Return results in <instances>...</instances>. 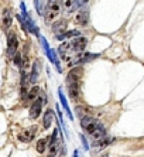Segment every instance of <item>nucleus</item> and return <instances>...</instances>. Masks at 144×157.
<instances>
[{"mask_svg":"<svg viewBox=\"0 0 144 157\" xmlns=\"http://www.w3.org/2000/svg\"><path fill=\"white\" fill-rule=\"evenodd\" d=\"M81 77H82V70H78V68H75V70L69 71L68 77H66V81H68V84H79V79Z\"/></svg>","mask_w":144,"mask_h":157,"instance_id":"9","label":"nucleus"},{"mask_svg":"<svg viewBox=\"0 0 144 157\" xmlns=\"http://www.w3.org/2000/svg\"><path fill=\"white\" fill-rule=\"evenodd\" d=\"M52 121H54V112H52V109H48L44 113V117H43V128L48 129L51 126V123H52Z\"/></svg>","mask_w":144,"mask_h":157,"instance_id":"12","label":"nucleus"},{"mask_svg":"<svg viewBox=\"0 0 144 157\" xmlns=\"http://www.w3.org/2000/svg\"><path fill=\"white\" fill-rule=\"evenodd\" d=\"M58 95H59V101H61L62 106H64V108H65V110H66V113H68L69 119H72V113H71V110H69V106H68V102H66V99H65L64 94H62V89H59V91H58Z\"/></svg>","mask_w":144,"mask_h":157,"instance_id":"17","label":"nucleus"},{"mask_svg":"<svg viewBox=\"0 0 144 157\" xmlns=\"http://www.w3.org/2000/svg\"><path fill=\"white\" fill-rule=\"evenodd\" d=\"M50 157H52V156H50Z\"/></svg>","mask_w":144,"mask_h":157,"instance_id":"25","label":"nucleus"},{"mask_svg":"<svg viewBox=\"0 0 144 157\" xmlns=\"http://www.w3.org/2000/svg\"><path fill=\"white\" fill-rule=\"evenodd\" d=\"M102 157H109V156H108V154H103V156H102Z\"/></svg>","mask_w":144,"mask_h":157,"instance_id":"24","label":"nucleus"},{"mask_svg":"<svg viewBox=\"0 0 144 157\" xmlns=\"http://www.w3.org/2000/svg\"><path fill=\"white\" fill-rule=\"evenodd\" d=\"M17 48H18V38L13 31L7 34V55L10 58H13L17 54Z\"/></svg>","mask_w":144,"mask_h":157,"instance_id":"2","label":"nucleus"},{"mask_svg":"<svg viewBox=\"0 0 144 157\" xmlns=\"http://www.w3.org/2000/svg\"><path fill=\"white\" fill-rule=\"evenodd\" d=\"M66 24H68L66 20H59V21L55 23L52 29H54L55 33H61L62 31V34H64V33H66Z\"/></svg>","mask_w":144,"mask_h":157,"instance_id":"13","label":"nucleus"},{"mask_svg":"<svg viewBox=\"0 0 144 157\" xmlns=\"http://www.w3.org/2000/svg\"><path fill=\"white\" fill-rule=\"evenodd\" d=\"M13 23V14H11L10 9H4L3 13H2V26L4 29H9Z\"/></svg>","mask_w":144,"mask_h":157,"instance_id":"11","label":"nucleus"},{"mask_svg":"<svg viewBox=\"0 0 144 157\" xmlns=\"http://www.w3.org/2000/svg\"><path fill=\"white\" fill-rule=\"evenodd\" d=\"M38 94H40V86H37V85H34V86L31 88L28 91V94L25 95V98L30 99V101H34V99L38 98Z\"/></svg>","mask_w":144,"mask_h":157,"instance_id":"16","label":"nucleus"},{"mask_svg":"<svg viewBox=\"0 0 144 157\" xmlns=\"http://www.w3.org/2000/svg\"><path fill=\"white\" fill-rule=\"evenodd\" d=\"M68 94L72 101H78L81 98V86L79 84H69L68 85Z\"/></svg>","mask_w":144,"mask_h":157,"instance_id":"10","label":"nucleus"},{"mask_svg":"<svg viewBox=\"0 0 144 157\" xmlns=\"http://www.w3.org/2000/svg\"><path fill=\"white\" fill-rule=\"evenodd\" d=\"M58 52H59V55H61V58L62 59H71L72 58V55L75 54L74 52V50L71 48V44H69V41L68 43H62L59 47H58Z\"/></svg>","mask_w":144,"mask_h":157,"instance_id":"7","label":"nucleus"},{"mask_svg":"<svg viewBox=\"0 0 144 157\" xmlns=\"http://www.w3.org/2000/svg\"><path fill=\"white\" fill-rule=\"evenodd\" d=\"M81 126H82V128L86 130L88 135H90V133H93V132L96 130L99 126H100V123H99L96 119H93V117L83 116L82 119H81Z\"/></svg>","mask_w":144,"mask_h":157,"instance_id":"3","label":"nucleus"},{"mask_svg":"<svg viewBox=\"0 0 144 157\" xmlns=\"http://www.w3.org/2000/svg\"><path fill=\"white\" fill-rule=\"evenodd\" d=\"M51 154H54L58 150V129H55L54 133H52V137H51Z\"/></svg>","mask_w":144,"mask_h":157,"instance_id":"15","label":"nucleus"},{"mask_svg":"<svg viewBox=\"0 0 144 157\" xmlns=\"http://www.w3.org/2000/svg\"><path fill=\"white\" fill-rule=\"evenodd\" d=\"M69 44H71V48L74 50V52H75V54H79V52H82L83 50H85V47H86V44H88V40L85 37H76V38H74L72 41H69Z\"/></svg>","mask_w":144,"mask_h":157,"instance_id":"5","label":"nucleus"},{"mask_svg":"<svg viewBox=\"0 0 144 157\" xmlns=\"http://www.w3.org/2000/svg\"><path fill=\"white\" fill-rule=\"evenodd\" d=\"M86 4L85 2H65V6L68 7V11H72V10H76L79 9V6H83Z\"/></svg>","mask_w":144,"mask_h":157,"instance_id":"19","label":"nucleus"},{"mask_svg":"<svg viewBox=\"0 0 144 157\" xmlns=\"http://www.w3.org/2000/svg\"><path fill=\"white\" fill-rule=\"evenodd\" d=\"M36 4V9H37V13L40 16H44L45 14V9H47V3H44V2H40V0H36L34 2Z\"/></svg>","mask_w":144,"mask_h":157,"instance_id":"18","label":"nucleus"},{"mask_svg":"<svg viewBox=\"0 0 144 157\" xmlns=\"http://www.w3.org/2000/svg\"><path fill=\"white\" fill-rule=\"evenodd\" d=\"M13 58H14V62H16V65H21V54H20V52H17V54L14 55V57H13Z\"/></svg>","mask_w":144,"mask_h":157,"instance_id":"21","label":"nucleus"},{"mask_svg":"<svg viewBox=\"0 0 144 157\" xmlns=\"http://www.w3.org/2000/svg\"><path fill=\"white\" fill-rule=\"evenodd\" d=\"M74 157H81V153L78 151V150H75V151H74Z\"/></svg>","mask_w":144,"mask_h":157,"instance_id":"23","label":"nucleus"},{"mask_svg":"<svg viewBox=\"0 0 144 157\" xmlns=\"http://www.w3.org/2000/svg\"><path fill=\"white\" fill-rule=\"evenodd\" d=\"M37 133H38V128H37V126H31V128L24 129L21 133H18L17 139L20 140V142H23V143H28V142H31V140L36 137Z\"/></svg>","mask_w":144,"mask_h":157,"instance_id":"4","label":"nucleus"},{"mask_svg":"<svg viewBox=\"0 0 144 157\" xmlns=\"http://www.w3.org/2000/svg\"><path fill=\"white\" fill-rule=\"evenodd\" d=\"M38 74H40V62H34L32 65V71L30 74V82H36L38 79Z\"/></svg>","mask_w":144,"mask_h":157,"instance_id":"14","label":"nucleus"},{"mask_svg":"<svg viewBox=\"0 0 144 157\" xmlns=\"http://www.w3.org/2000/svg\"><path fill=\"white\" fill-rule=\"evenodd\" d=\"M48 146V139H40L37 142V151L38 153H44Z\"/></svg>","mask_w":144,"mask_h":157,"instance_id":"20","label":"nucleus"},{"mask_svg":"<svg viewBox=\"0 0 144 157\" xmlns=\"http://www.w3.org/2000/svg\"><path fill=\"white\" fill-rule=\"evenodd\" d=\"M45 96H38V98L32 102L31 108H30V117L32 119H37L41 113V108H43V101H45Z\"/></svg>","mask_w":144,"mask_h":157,"instance_id":"6","label":"nucleus"},{"mask_svg":"<svg viewBox=\"0 0 144 157\" xmlns=\"http://www.w3.org/2000/svg\"><path fill=\"white\" fill-rule=\"evenodd\" d=\"M88 20H89V13H88L86 9L78 11L75 16V23L79 24V26H86L88 24Z\"/></svg>","mask_w":144,"mask_h":157,"instance_id":"8","label":"nucleus"},{"mask_svg":"<svg viewBox=\"0 0 144 157\" xmlns=\"http://www.w3.org/2000/svg\"><path fill=\"white\" fill-rule=\"evenodd\" d=\"M81 139H82V142H83V147H85V149H88V143H86V139H85V136H81Z\"/></svg>","mask_w":144,"mask_h":157,"instance_id":"22","label":"nucleus"},{"mask_svg":"<svg viewBox=\"0 0 144 157\" xmlns=\"http://www.w3.org/2000/svg\"><path fill=\"white\" fill-rule=\"evenodd\" d=\"M61 13V3L59 2H48L47 9H45V18L48 21H52L54 18H57V16Z\"/></svg>","mask_w":144,"mask_h":157,"instance_id":"1","label":"nucleus"}]
</instances>
